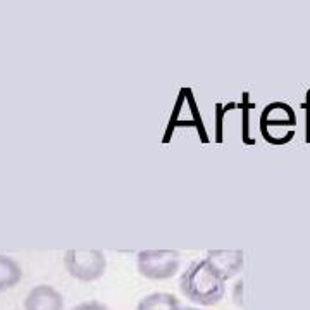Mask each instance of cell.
<instances>
[{"label":"cell","instance_id":"6da1fadb","mask_svg":"<svg viewBox=\"0 0 310 310\" xmlns=\"http://www.w3.org/2000/svg\"><path fill=\"white\" fill-rule=\"evenodd\" d=\"M180 289L190 302L202 307H214L224 298L226 281L208 265L205 258L193 260L181 274Z\"/></svg>","mask_w":310,"mask_h":310},{"label":"cell","instance_id":"7a4b0ae2","mask_svg":"<svg viewBox=\"0 0 310 310\" xmlns=\"http://www.w3.org/2000/svg\"><path fill=\"white\" fill-rule=\"evenodd\" d=\"M181 265V255L176 250H141L136 255L140 276L152 281H164L176 276Z\"/></svg>","mask_w":310,"mask_h":310},{"label":"cell","instance_id":"3957f363","mask_svg":"<svg viewBox=\"0 0 310 310\" xmlns=\"http://www.w3.org/2000/svg\"><path fill=\"white\" fill-rule=\"evenodd\" d=\"M64 267L71 278L92 283L105 274L107 257L100 250H67L64 254Z\"/></svg>","mask_w":310,"mask_h":310},{"label":"cell","instance_id":"277c9868","mask_svg":"<svg viewBox=\"0 0 310 310\" xmlns=\"http://www.w3.org/2000/svg\"><path fill=\"white\" fill-rule=\"evenodd\" d=\"M296 117L293 109L288 103L283 102H274L269 103L260 116V133L264 136L265 141L272 145H283L286 143V140L281 136L279 129L286 126H295Z\"/></svg>","mask_w":310,"mask_h":310},{"label":"cell","instance_id":"5b68a950","mask_svg":"<svg viewBox=\"0 0 310 310\" xmlns=\"http://www.w3.org/2000/svg\"><path fill=\"white\" fill-rule=\"evenodd\" d=\"M205 260L224 281L236 276L243 267V252L241 250H208Z\"/></svg>","mask_w":310,"mask_h":310},{"label":"cell","instance_id":"8992f818","mask_svg":"<svg viewBox=\"0 0 310 310\" xmlns=\"http://www.w3.org/2000/svg\"><path fill=\"white\" fill-rule=\"evenodd\" d=\"M25 310H64V296L50 284H36L25 298Z\"/></svg>","mask_w":310,"mask_h":310},{"label":"cell","instance_id":"52a82bcc","mask_svg":"<svg viewBox=\"0 0 310 310\" xmlns=\"http://www.w3.org/2000/svg\"><path fill=\"white\" fill-rule=\"evenodd\" d=\"M23 279V267L16 258L0 254V293L12 289Z\"/></svg>","mask_w":310,"mask_h":310},{"label":"cell","instance_id":"ba28073f","mask_svg":"<svg viewBox=\"0 0 310 310\" xmlns=\"http://www.w3.org/2000/svg\"><path fill=\"white\" fill-rule=\"evenodd\" d=\"M180 300L173 293H152L140 300L136 310H178Z\"/></svg>","mask_w":310,"mask_h":310},{"label":"cell","instance_id":"9c48e42d","mask_svg":"<svg viewBox=\"0 0 310 310\" xmlns=\"http://www.w3.org/2000/svg\"><path fill=\"white\" fill-rule=\"evenodd\" d=\"M71 310H110L105 303L99 302V300H88V302H81L74 305Z\"/></svg>","mask_w":310,"mask_h":310},{"label":"cell","instance_id":"30bf717a","mask_svg":"<svg viewBox=\"0 0 310 310\" xmlns=\"http://www.w3.org/2000/svg\"><path fill=\"white\" fill-rule=\"evenodd\" d=\"M241 298H243V281H238L234 284V291H232V300L236 305H241Z\"/></svg>","mask_w":310,"mask_h":310},{"label":"cell","instance_id":"8fae6325","mask_svg":"<svg viewBox=\"0 0 310 310\" xmlns=\"http://www.w3.org/2000/svg\"><path fill=\"white\" fill-rule=\"evenodd\" d=\"M178 310H202V309H197V307H180Z\"/></svg>","mask_w":310,"mask_h":310}]
</instances>
